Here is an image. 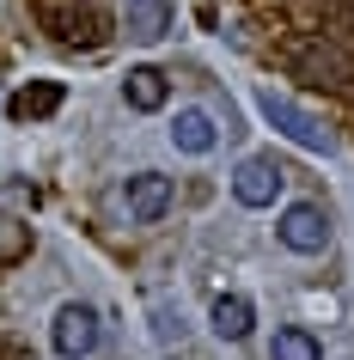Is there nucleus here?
<instances>
[{
	"label": "nucleus",
	"instance_id": "f257e3e1",
	"mask_svg": "<svg viewBox=\"0 0 354 360\" xmlns=\"http://www.w3.org/2000/svg\"><path fill=\"white\" fill-rule=\"evenodd\" d=\"M287 68L293 79H312V86H330V92H354V56L336 37H293L287 43Z\"/></svg>",
	"mask_w": 354,
	"mask_h": 360
},
{
	"label": "nucleus",
	"instance_id": "f03ea898",
	"mask_svg": "<svg viewBox=\"0 0 354 360\" xmlns=\"http://www.w3.org/2000/svg\"><path fill=\"white\" fill-rule=\"evenodd\" d=\"M37 19H43V31H56L74 49H98V43L110 37L104 0H37Z\"/></svg>",
	"mask_w": 354,
	"mask_h": 360
},
{
	"label": "nucleus",
	"instance_id": "7ed1b4c3",
	"mask_svg": "<svg viewBox=\"0 0 354 360\" xmlns=\"http://www.w3.org/2000/svg\"><path fill=\"white\" fill-rule=\"evenodd\" d=\"M257 110H263V122L269 129H281L293 147H305V153H336V134H330V122H317L305 104H293L287 92H275V86H263L257 92Z\"/></svg>",
	"mask_w": 354,
	"mask_h": 360
},
{
	"label": "nucleus",
	"instance_id": "20e7f679",
	"mask_svg": "<svg viewBox=\"0 0 354 360\" xmlns=\"http://www.w3.org/2000/svg\"><path fill=\"white\" fill-rule=\"evenodd\" d=\"M98 336H104V323H98L92 305H80V300L61 305V311H56V330H49V342H56V354H61V360H86V354H98Z\"/></svg>",
	"mask_w": 354,
	"mask_h": 360
},
{
	"label": "nucleus",
	"instance_id": "39448f33",
	"mask_svg": "<svg viewBox=\"0 0 354 360\" xmlns=\"http://www.w3.org/2000/svg\"><path fill=\"white\" fill-rule=\"evenodd\" d=\"M275 238L287 250H299V257H324V250H330V214L317 208V202H293V208L281 214Z\"/></svg>",
	"mask_w": 354,
	"mask_h": 360
},
{
	"label": "nucleus",
	"instance_id": "423d86ee",
	"mask_svg": "<svg viewBox=\"0 0 354 360\" xmlns=\"http://www.w3.org/2000/svg\"><path fill=\"white\" fill-rule=\"evenodd\" d=\"M281 190H287V171H281L275 159H244V165L232 171V195H239L244 208H275Z\"/></svg>",
	"mask_w": 354,
	"mask_h": 360
},
{
	"label": "nucleus",
	"instance_id": "0eeeda50",
	"mask_svg": "<svg viewBox=\"0 0 354 360\" xmlns=\"http://www.w3.org/2000/svg\"><path fill=\"white\" fill-rule=\"evenodd\" d=\"M171 177L165 171H141V177H129V190H122V202H129V220H141V226H153V220H165L171 208Z\"/></svg>",
	"mask_w": 354,
	"mask_h": 360
},
{
	"label": "nucleus",
	"instance_id": "6e6552de",
	"mask_svg": "<svg viewBox=\"0 0 354 360\" xmlns=\"http://www.w3.org/2000/svg\"><path fill=\"white\" fill-rule=\"evenodd\" d=\"M61 79H31V86H19V92L6 98V116L13 122H43V116H56L61 110Z\"/></svg>",
	"mask_w": 354,
	"mask_h": 360
},
{
	"label": "nucleus",
	"instance_id": "1a4fd4ad",
	"mask_svg": "<svg viewBox=\"0 0 354 360\" xmlns=\"http://www.w3.org/2000/svg\"><path fill=\"white\" fill-rule=\"evenodd\" d=\"M171 147L177 153H189V159H202V153H214L220 147V129H214V116L208 110H177V122H171Z\"/></svg>",
	"mask_w": 354,
	"mask_h": 360
},
{
	"label": "nucleus",
	"instance_id": "9d476101",
	"mask_svg": "<svg viewBox=\"0 0 354 360\" xmlns=\"http://www.w3.org/2000/svg\"><path fill=\"white\" fill-rule=\"evenodd\" d=\"M208 323H214V336H220V342H244V336H251V323H257V305L244 300V293H220L214 311H208Z\"/></svg>",
	"mask_w": 354,
	"mask_h": 360
},
{
	"label": "nucleus",
	"instance_id": "9b49d317",
	"mask_svg": "<svg viewBox=\"0 0 354 360\" xmlns=\"http://www.w3.org/2000/svg\"><path fill=\"white\" fill-rule=\"evenodd\" d=\"M122 31H129L134 43H159V37L171 31V0H129Z\"/></svg>",
	"mask_w": 354,
	"mask_h": 360
},
{
	"label": "nucleus",
	"instance_id": "f8f14e48",
	"mask_svg": "<svg viewBox=\"0 0 354 360\" xmlns=\"http://www.w3.org/2000/svg\"><path fill=\"white\" fill-rule=\"evenodd\" d=\"M165 74L159 68H129V79H122V98H129V110H165Z\"/></svg>",
	"mask_w": 354,
	"mask_h": 360
},
{
	"label": "nucleus",
	"instance_id": "ddd939ff",
	"mask_svg": "<svg viewBox=\"0 0 354 360\" xmlns=\"http://www.w3.org/2000/svg\"><path fill=\"white\" fill-rule=\"evenodd\" d=\"M269 360H324V348H317L312 330L287 323V330H275V342H269Z\"/></svg>",
	"mask_w": 354,
	"mask_h": 360
},
{
	"label": "nucleus",
	"instance_id": "4468645a",
	"mask_svg": "<svg viewBox=\"0 0 354 360\" xmlns=\"http://www.w3.org/2000/svg\"><path fill=\"white\" fill-rule=\"evenodd\" d=\"M25 250H31V226H25V220H13V214H0V269L19 263Z\"/></svg>",
	"mask_w": 354,
	"mask_h": 360
},
{
	"label": "nucleus",
	"instance_id": "2eb2a0df",
	"mask_svg": "<svg viewBox=\"0 0 354 360\" xmlns=\"http://www.w3.org/2000/svg\"><path fill=\"white\" fill-rule=\"evenodd\" d=\"M324 19L342 25V31H354V0H324Z\"/></svg>",
	"mask_w": 354,
	"mask_h": 360
},
{
	"label": "nucleus",
	"instance_id": "dca6fc26",
	"mask_svg": "<svg viewBox=\"0 0 354 360\" xmlns=\"http://www.w3.org/2000/svg\"><path fill=\"white\" fill-rule=\"evenodd\" d=\"M0 360H37V354H31V342H19V336H0Z\"/></svg>",
	"mask_w": 354,
	"mask_h": 360
}]
</instances>
